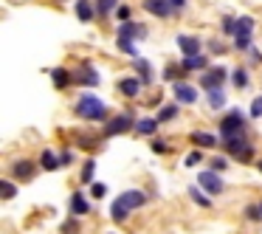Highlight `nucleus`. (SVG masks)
<instances>
[{"label":"nucleus","mask_w":262,"mask_h":234,"mask_svg":"<svg viewBox=\"0 0 262 234\" xmlns=\"http://www.w3.org/2000/svg\"><path fill=\"white\" fill-rule=\"evenodd\" d=\"M74 110H76V116L85 119V121H104L107 119V104H104L102 99L91 96V93H85V96L76 102Z\"/></svg>","instance_id":"nucleus-1"},{"label":"nucleus","mask_w":262,"mask_h":234,"mask_svg":"<svg viewBox=\"0 0 262 234\" xmlns=\"http://www.w3.org/2000/svg\"><path fill=\"white\" fill-rule=\"evenodd\" d=\"M223 147H226V153L231 155L234 161H239V164H248V161L254 158V147L245 141V136H226L223 138Z\"/></svg>","instance_id":"nucleus-2"},{"label":"nucleus","mask_w":262,"mask_h":234,"mask_svg":"<svg viewBox=\"0 0 262 234\" xmlns=\"http://www.w3.org/2000/svg\"><path fill=\"white\" fill-rule=\"evenodd\" d=\"M245 116H243V110H228L226 116H223V121H220V136L226 138V136H245Z\"/></svg>","instance_id":"nucleus-3"},{"label":"nucleus","mask_w":262,"mask_h":234,"mask_svg":"<svg viewBox=\"0 0 262 234\" xmlns=\"http://www.w3.org/2000/svg\"><path fill=\"white\" fill-rule=\"evenodd\" d=\"M226 68L223 65H214V68H206V71H200V85H203V91L209 93V91H220L223 88V82H226Z\"/></svg>","instance_id":"nucleus-4"},{"label":"nucleus","mask_w":262,"mask_h":234,"mask_svg":"<svg viewBox=\"0 0 262 234\" xmlns=\"http://www.w3.org/2000/svg\"><path fill=\"white\" fill-rule=\"evenodd\" d=\"M198 183L206 189L209 195H220L223 189H226V183H223V178L217 175V169H203L198 172Z\"/></svg>","instance_id":"nucleus-5"},{"label":"nucleus","mask_w":262,"mask_h":234,"mask_svg":"<svg viewBox=\"0 0 262 234\" xmlns=\"http://www.w3.org/2000/svg\"><path fill=\"white\" fill-rule=\"evenodd\" d=\"M130 127H136V119H133L130 113H119L113 116V119L107 121V127H104V136H121V133H127Z\"/></svg>","instance_id":"nucleus-6"},{"label":"nucleus","mask_w":262,"mask_h":234,"mask_svg":"<svg viewBox=\"0 0 262 234\" xmlns=\"http://www.w3.org/2000/svg\"><path fill=\"white\" fill-rule=\"evenodd\" d=\"M74 85H85V88H96L99 85V74L91 68L88 62H82L79 68L74 71Z\"/></svg>","instance_id":"nucleus-7"},{"label":"nucleus","mask_w":262,"mask_h":234,"mask_svg":"<svg viewBox=\"0 0 262 234\" xmlns=\"http://www.w3.org/2000/svg\"><path fill=\"white\" fill-rule=\"evenodd\" d=\"M144 9H147L149 14H155V17H161V20H169L172 14H175V6H172L169 0H144Z\"/></svg>","instance_id":"nucleus-8"},{"label":"nucleus","mask_w":262,"mask_h":234,"mask_svg":"<svg viewBox=\"0 0 262 234\" xmlns=\"http://www.w3.org/2000/svg\"><path fill=\"white\" fill-rule=\"evenodd\" d=\"M141 85H144V82H141V76H124V79H119V85H116V88H119V93H121V96H127V99H136L138 96V93H141Z\"/></svg>","instance_id":"nucleus-9"},{"label":"nucleus","mask_w":262,"mask_h":234,"mask_svg":"<svg viewBox=\"0 0 262 234\" xmlns=\"http://www.w3.org/2000/svg\"><path fill=\"white\" fill-rule=\"evenodd\" d=\"M116 37H130V40H144V37H147V29H144L141 23H136V20H127V23H121L119 29H116Z\"/></svg>","instance_id":"nucleus-10"},{"label":"nucleus","mask_w":262,"mask_h":234,"mask_svg":"<svg viewBox=\"0 0 262 234\" xmlns=\"http://www.w3.org/2000/svg\"><path fill=\"white\" fill-rule=\"evenodd\" d=\"M37 175V166L31 164V161H14L12 164V178L14 181H31V178Z\"/></svg>","instance_id":"nucleus-11"},{"label":"nucleus","mask_w":262,"mask_h":234,"mask_svg":"<svg viewBox=\"0 0 262 234\" xmlns=\"http://www.w3.org/2000/svg\"><path fill=\"white\" fill-rule=\"evenodd\" d=\"M76 17L82 23H91L93 17H99V9H96V0H76Z\"/></svg>","instance_id":"nucleus-12"},{"label":"nucleus","mask_w":262,"mask_h":234,"mask_svg":"<svg viewBox=\"0 0 262 234\" xmlns=\"http://www.w3.org/2000/svg\"><path fill=\"white\" fill-rule=\"evenodd\" d=\"M178 48H181L183 57L200 54V37H194V34H178Z\"/></svg>","instance_id":"nucleus-13"},{"label":"nucleus","mask_w":262,"mask_h":234,"mask_svg":"<svg viewBox=\"0 0 262 234\" xmlns=\"http://www.w3.org/2000/svg\"><path fill=\"white\" fill-rule=\"evenodd\" d=\"M175 99L181 104H194L198 102V91H194L192 85H189V82H175Z\"/></svg>","instance_id":"nucleus-14"},{"label":"nucleus","mask_w":262,"mask_h":234,"mask_svg":"<svg viewBox=\"0 0 262 234\" xmlns=\"http://www.w3.org/2000/svg\"><path fill=\"white\" fill-rule=\"evenodd\" d=\"M133 68H136L138 76H141L144 85H152L155 76H152V65H149L147 59H144V57H133Z\"/></svg>","instance_id":"nucleus-15"},{"label":"nucleus","mask_w":262,"mask_h":234,"mask_svg":"<svg viewBox=\"0 0 262 234\" xmlns=\"http://www.w3.org/2000/svg\"><path fill=\"white\" fill-rule=\"evenodd\" d=\"M91 211V203L85 200V195L82 192H74L71 195V215L74 217H82V215H88Z\"/></svg>","instance_id":"nucleus-16"},{"label":"nucleus","mask_w":262,"mask_h":234,"mask_svg":"<svg viewBox=\"0 0 262 234\" xmlns=\"http://www.w3.org/2000/svg\"><path fill=\"white\" fill-rule=\"evenodd\" d=\"M181 65L186 71H206L209 68V57H206V54H192V57L181 59Z\"/></svg>","instance_id":"nucleus-17"},{"label":"nucleus","mask_w":262,"mask_h":234,"mask_svg":"<svg viewBox=\"0 0 262 234\" xmlns=\"http://www.w3.org/2000/svg\"><path fill=\"white\" fill-rule=\"evenodd\" d=\"M130 211H133V209H130V206H127L121 198H116L113 206H110V217H113L116 223H124L127 217H130Z\"/></svg>","instance_id":"nucleus-18"},{"label":"nucleus","mask_w":262,"mask_h":234,"mask_svg":"<svg viewBox=\"0 0 262 234\" xmlns=\"http://www.w3.org/2000/svg\"><path fill=\"white\" fill-rule=\"evenodd\" d=\"M51 79H54V88H68V85H74V74L71 71H65V68H54L51 71Z\"/></svg>","instance_id":"nucleus-19"},{"label":"nucleus","mask_w":262,"mask_h":234,"mask_svg":"<svg viewBox=\"0 0 262 234\" xmlns=\"http://www.w3.org/2000/svg\"><path fill=\"white\" fill-rule=\"evenodd\" d=\"M121 200H124L130 209H138V206H144L147 203V195L141 192V189H130V192H124V195H119Z\"/></svg>","instance_id":"nucleus-20"},{"label":"nucleus","mask_w":262,"mask_h":234,"mask_svg":"<svg viewBox=\"0 0 262 234\" xmlns=\"http://www.w3.org/2000/svg\"><path fill=\"white\" fill-rule=\"evenodd\" d=\"M40 166L42 169H48V172H54V169H59L62 166V161L54 155V150H42V155H40Z\"/></svg>","instance_id":"nucleus-21"},{"label":"nucleus","mask_w":262,"mask_h":234,"mask_svg":"<svg viewBox=\"0 0 262 234\" xmlns=\"http://www.w3.org/2000/svg\"><path fill=\"white\" fill-rule=\"evenodd\" d=\"M158 124H161L158 119H138L136 121V133L138 136H152V133L158 130Z\"/></svg>","instance_id":"nucleus-22"},{"label":"nucleus","mask_w":262,"mask_h":234,"mask_svg":"<svg viewBox=\"0 0 262 234\" xmlns=\"http://www.w3.org/2000/svg\"><path fill=\"white\" fill-rule=\"evenodd\" d=\"M189 195H192V200H194L198 206H203V209H209V206H211L209 192H206V189L200 186V183H198V186H192V189H189Z\"/></svg>","instance_id":"nucleus-23"},{"label":"nucleus","mask_w":262,"mask_h":234,"mask_svg":"<svg viewBox=\"0 0 262 234\" xmlns=\"http://www.w3.org/2000/svg\"><path fill=\"white\" fill-rule=\"evenodd\" d=\"M192 141L198 144V147H209V150H211V147H217V138L211 136V133H200V130H198V133H192Z\"/></svg>","instance_id":"nucleus-24"},{"label":"nucleus","mask_w":262,"mask_h":234,"mask_svg":"<svg viewBox=\"0 0 262 234\" xmlns=\"http://www.w3.org/2000/svg\"><path fill=\"white\" fill-rule=\"evenodd\" d=\"M251 31H254V20L251 17H237V34L234 37H251Z\"/></svg>","instance_id":"nucleus-25"},{"label":"nucleus","mask_w":262,"mask_h":234,"mask_svg":"<svg viewBox=\"0 0 262 234\" xmlns=\"http://www.w3.org/2000/svg\"><path fill=\"white\" fill-rule=\"evenodd\" d=\"M220 29L226 37H234L237 34V17H234V14H226V17L220 20Z\"/></svg>","instance_id":"nucleus-26"},{"label":"nucleus","mask_w":262,"mask_h":234,"mask_svg":"<svg viewBox=\"0 0 262 234\" xmlns=\"http://www.w3.org/2000/svg\"><path fill=\"white\" fill-rule=\"evenodd\" d=\"M231 82H234V88H239V91L248 88V71H245V68H234L231 71Z\"/></svg>","instance_id":"nucleus-27"},{"label":"nucleus","mask_w":262,"mask_h":234,"mask_svg":"<svg viewBox=\"0 0 262 234\" xmlns=\"http://www.w3.org/2000/svg\"><path fill=\"white\" fill-rule=\"evenodd\" d=\"M209 108L211 110L226 108V93H223V88H220V91H209Z\"/></svg>","instance_id":"nucleus-28"},{"label":"nucleus","mask_w":262,"mask_h":234,"mask_svg":"<svg viewBox=\"0 0 262 234\" xmlns=\"http://www.w3.org/2000/svg\"><path fill=\"white\" fill-rule=\"evenodd\" d=\"M96 9H99V17H107L110 12L119 9V0H96Z\"/></svg>","instance_id":"nucleus-29"},{"label":"nucleus","mask_w":262,"mask_h":234,"mask_svg":"<svg viewBox=\"0 0 262 234\" xmlns=\"http://www.w3.org/2000/svg\"><path fill=\"white\" fill-rule=\"evenodd\" d=\"M116 46H119L124 54H130V57H138L136 54V40H130V37H116Z\"/></svg>","instance_id":"nucleus-30"},{"label":"nucleus","mask_w":262,"mask_h":234,"mask_svg":"<svg viewBox=\"0 0 262 234\" xmlns=\"http://www.w3.org/2000/svg\"><path fill=\"white\" fill-rule=\"evenodd\" d=\"M178 110H181V104H166V108H161V113L155 116V119H158L161 124H164V121L175 119V116H178Z\"/></svg>","instance_id":"nucleus-31"},{"label":"nucleus","mask_w":262,"mask_h":234,"mask_svg":"<svg viewBox=\"0 0 262 234\" xmlns=\"http://www.w3.org/2000/svg\"><path fill=\"white\" fill-rule=\"evenodd\" d=\"M183 65H181V71L175 68V65H166V71H164V79H169V82H181V76H183Z\"/></svg>","instance_id":"nucleus-32"},{"label":"nucleus","mask_w":262,"mask_h":234,"mask_svg":"<svg viewBox=\"0 0 262 234\" xmlns=\"http://www.w3.org/2000/svg\"><path fill=\"white\" fill-rule=\"evenodd\" d=\"M93 169H96V161H88V164H85V169H82V175H79V181L82 183H91L93 181Z\"/></svg>","instance_id":"nucleus-33"},{"label":"nucleus","mask_w":262,"mask_h":234,"mask_svg":"<svg viewBox=\"0 0 262 234\" xmlns=\"http://www.w3.org/2000/svg\"><path fill=\"white\" fill-rule=\"evenodd\" d=\"M234 48L237 51H248V48H254V40L251 37H234Z\"/></svg>","instance_id":"nucleus-34"},{"label":"nucleus","mask_w":262,"mask_h":234,"mask_svg":"<svg viewBox=\"0 0 262 234\" xmlns=\"http://www.w3.org/2000/svg\"><path fill=\"white\" fill-rule=\"evenodd\" d=\"M152 153H155V155H166V153H172V150H169V144H166V141L155 138V141H152Z\"/></svg>","instance_id":"nucleus-35"},{"label":"nucleus","mask_w":262,"mask_h":234,"mask_svg":"<svg viewBox=\"0 0 262 234\" xmlns=\"http://www.w3.org/2000/svg\"><path fill=\"white\" fill-rule=\"evenodd\" d=\"M211 169H217V172L228 169V158H226V155H217V158H211Z\"/></svg>","instance_id":"nucleus-36"},{"label":"nucleus","mask_w":262,"mask_h":234,"mask_svg":"<svg viewBox=\"0 0 262 234\" xmlns=\"http://www.w3.org/2000/svg\"><path fill=\"white\" fill-rule=\"evenodd\" d=\"M59 231H62V234H79V223L71 217L68 223H62V228H59Z\"/></svg>","instance_id":"nucleus-37"},{"label":"nucleus","mask_w":262,"mask_h":234,"mask_svg":"<svg viewBox=\"0 0 262 234\" xmlns=\"http://www.w3.org/2000/svg\"><path fill=\"white\" fill-rule=\"evenodd\" d=\"M130 6H119L116 9V20H119V23H127V20H130Z\"/></svg>","instance_id":"nucleus-38"},{"label":"nucleus","mask_w":262,"mask_h":234,"mask_svg":"<svg viewBox=\"0 0 262 234\" xmlns=\"http://www.w3.org/2000/svg\"><path fill=\"white\" fill-rule=\"evenodd\" d=\"M14 192H17V189H14V183L6 178V181H3V198H6V200H12V198H14Z\"/></svg>","instance_id":"nucleus-39"},{"label":"nucleus","mask_w":262,"mask_h":234,"mask_svg":"<svg viewBox=\"0 0 262 234\" xmlns=\"http://www.w3.org/2000/svg\"><path fill=\"white\" fill-rule=\"evenodd\" d=\"M251 116H254V119H262V96L254 99V104H251Z\"/></svg>","instance_id":"nucleus-40"},{"label":"nucleus","mask_w":262,"mask_h":234,"mask_svg":"<svg viewBox=\"0 0 262 234\" xmlns=\"http://www.w3.org/2000/svg\"><path fill=\"white\" fill-rule=\"evenodd\" d=\"M245 217H248V220H262L259 206H248V209H245Z\"/></svg>","instance_id":"nucleus-41"},{"label":"nucleus","mask_w":262,"mask_h":234,"mask_svg":"<svg viewBox=\"0 0 262 234\" xmlns=\"http://www.w3.org/2000/svg\"><path fill=\"white\" fill-rule=\"evenodd\" d=\"M91 195H93V198H104V195H107V186H104V183H93Z\"/></svg>","instance_id":"nucleus-42"},{"label":"nucleus","mask_w":262,"mask_h":234,"mask_svg":"<svg viewBox=\"0 0 262 234\" xmlns=\"http://www.w3.org/2000/svg\"><path fill=\"white\" fill-rule=\"evenodd\" d=\"M200 158H203V153H200V150H198V153H189V155H186V166L200 164Z\"/></svg>","instance_id":"nucleus-43"},{"label":"nucleus","mask_w":262,"mask_h":234,"mask_svg":"<svg viewBox=\"0 0 262 234\" xmlns=\"http://www.w3.org/2000/svg\"><path fill=\"white\" fill-rule=\"evenodd\" d=\"M59 161H62L65 166H71V164H74V153H68V150H65V153L59 155Z\"/></svg>","instance_id":"nucleus-44"},{"label":"nucleus","mask_w":262,"mask_h":234,"mask_svg":"<svg viewBox=\"0 0 262 234\" xmlns=\"http://www.w3.org/2000/svg\"><path fill=\"white\" fill-rule=\"evenodd\" d=\"M209 48H211L214 54H223V51H226V48H223V42H217V40H211V42H209Z\"/></svg>","instance_id":"nucleus-45"},{"label":"nucleus","mask_w":262,"mask_h":234,"mask_svg":"<svg viewBox=\"0 0 262 234\" xmlns=\"http://www.w3.org/2000/svg\"><path fill=\"white\" fill-rule=\"evenodd\" d=\"M248 57H251V62H262V57H259V51H254V48H248Z\"/></svg>","instance_id":"nucleus-46"},{"label":"nucleus","mask_w":262,"mask_h":234,"mask_svg":"<svg viewBox=\"0 0 262 234\" xmlns=\"http://www.w3.org/2000/svg\"><path fill=\"white\" fill-rule=\"evenodd\" d=\"M172 6H175V12H181V9H186V0H169Z\"/></svg>","instance_id":"nucleus-47"},{"label":"nucleus","mask_w":262,"mask_h":234,"mask_svg":"<svg viewBox=\"0 0 262 234\" xmlns=\"http://www.w3.org/2000/svg\"><path fill=\"white\" fill-rule=\"evenodd\" d=\"M259 172H262V161H259Z\"/></svg>","instance_id":"nucleus-48"},{"label":"nucleus","mask_w":262,"mask_h":234,"mask_svg":"<svg viewBox=\"0 0 262 234\" xmlns=\"http://www.w3.org/2000/svg\"><path fill=\"white\" fill-rule=\"evenodd\" d=\"M259 211H262V203H259Z\"/></svg>","instance_id":"nucleus-49"}]
</instances>
